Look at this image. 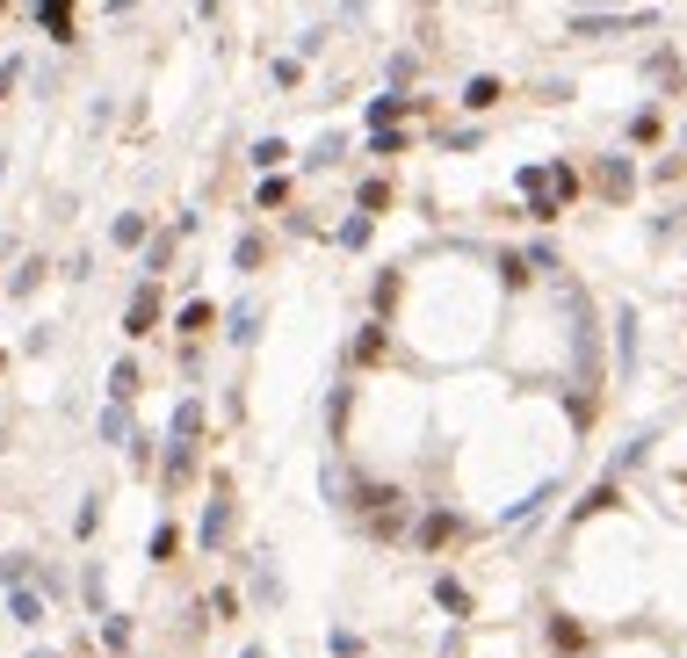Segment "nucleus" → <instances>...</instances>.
Masks as SVG:
<instances>
[{"label": "nucleus", "mask_w": 687, "mask_h": 658, "mask_svg": "<svg viewBox=\"0 0 687 658\" xmlns=\"http://www.w3.org/2000/svg\"><path fill=\"white\" fill-rule=\"evenodd\" d=\"M44 608H51V601H44L37 586H29V572H22V579H8V615L22 622V630H37V622H44Z\"/></svg>", "instance_id": "1"}, {"label": "nucleus", "mask_w": 687, "mask_h": 658, "mask_svg": "<svg viewBox=\"0 0 687 658\" xmlns=\"http://www.w3.org/2000/svg\"><path fill=\"white\" fill-rule=\"evenodd\" d=\"M196 434H203V405L181 398V413H174V427H167V449H189V456H196Z\"/></svg>", "instance_id": "2"}, {"label": "nucleus", "mask_w": 687, "mask_h": 658, "mask_svg": "<svg viewBox=\"0 0 687 658\" xmlns=\"http://www.w3.org/2000/svg\"><path fill=\"white\" fill-rule=\"evenodd\" d=\"M152 319H160V290L145 282V290L131 297V311H123V326H131V333H152Z\"/></svg>", "instance_id": "3"}, {"label": "nucleus", "mask_w": 687, "mask_h": 658, "mask_svg": "<svg viewBox=\"0 0 687 658\" xmlns=\"http://www.w3.org/2000/svg\"><path fill=\"white\" fill-rule=\"evenodd\" d=\"M225 521H232V499L217 492L210 507H203V550H217V543H225Z\"/></svg>", "instance_id": "4"}, {"label": "nucleus", "mask_w": 687, "mask_h": 658, "mask_svg": "<svg viewBox=\"0 0 687 658\" xmlns=\"http://www.w3.org/2000/svg\"><path fill=\"white\" fill-rule=\"evenodd\" d=\"M66 8H73V0H37V15H44V29H51L58 44H73V22H66Z\"/></svg>", "instance_id": "5"}, {"label": "nucleus", "mask_w": 687, "mask_h": 658, "mask_svg": "<svg viewBox=\"0 0 687 658\" xmlns=\"http://www.w3.org/2000/svg\"><path fill=\"white\" fill-rule=\"evenodd\" d=\"M102 442H109V449H116V442H131V413H123L116 398L102 405Z\"/></svg>", "instance_id": "6"}, {"label": "nucleus", "mask_w": 687, "mask_h": 658, "mask_svg": "<svg viewBox=\"0 0 687 658\" xmlns=\"http://www.w3.org/2000/svg\"><path fill=\"white\" fill-rule=\"evenodd\" d=\"M109 398H116V405L138 398V362H116V369H109Z\"/></svg>", "instance_id": "7"}, {"label": "nucleus", "mask_w": 687, "mask_h": 658, "mask_svg": "<svg viewBox=\"0 0 687 658\" xmlns=\"http://www.w3.org/2000/svg\"><path fill=\"white\" fill-rule=\"evenodd\" d=\"M102 644L109 651H131V615H102Z\"/></svg>", "instance_id": "8"}, {"label": "nucleus", "mask_w": 687, "mask_h": 658, "mask_svg": "<svg viewBox=\"0 0 687 658\" xmlns=\"http://www.w3.org/2000/svg\"><path fill=\"white\" fill-rule=\"evenodd\" d=\"M145 550H152V564H167V557L181 550V536H174V521H160V528H152V543H145Z\"/></svg>", "instance_id": "9"}, {"label": "nucleus", "mask_w": 687, "mask_h": 658, "mask_svg": "<svg viewBox=\"0 0 687 658\" xmlns=\"http://www.w3.org/2000/svg\"><path fill=\"white\" fill-rule=\"evenodd\" d=\"M434 601H442L449 615H471V593H463L456 579H442V586H434Z\"/></svg>", "instance_id": "10"}, {"label": "nucleus", "mask_w": 687, "mask_h": 658, "mask_svg": "<svg viewBox=\"0 0 687 658\" xmlns=\"http://www.w3.org/2000/svg\"><path fill=\"white\" fill-rule=\"evenodd\" d=\"M456 536V514H427L420 521V543H449Z\"/></svg>", "instance_id": "11"}, {"label": "nucleus", "mask_w": 687, "mask_h": 658, "mask_svg": "<svg viewBox=\"0 0 687 658\" xmlns=\"http://www.w3.org/2000/svg\"><path fill=\"white\" fill-rule=\"evenodd\" d=\"M283 160H290L283 138H261V145H254V167H283Z\"/></svg>", "instance_id": "12"}, {"label": "nucleus", "mask_w": 687, "mask_h": 658, "mask_svg": "<svg viewBox=\"0 0 687 658\" xmlns=\"http://www.w3.org/2000/svg\"><path fill=\"white\" fill-rule=\"evenodd\" d=\"M167 261H174V232H160V239H152V246H145V268H152V275H160Z\"/></svg>", "instance_id": "13"}, {"label": "nucleus", "mask_w": 687, "mask_h": 658, "mask_svg": "<svg viewBox=\"0 0 687 658\" xmlns=\"http://www.w3.org/2000/svg\"><path fill=\"white\" fill-rule=\"evenodd\" d=\"M254 326H261V304H239L232 311V340H254Z\"/></svg>", "instance_id": "14"}, {"label": "nucleus", "mask_w": 687, "mask_h": 658, "mask_svg": "<svg viewBox=\"0 0 687 658\" xmlns=\"http://www.w3.org/2000/svg\"><path fill=\"white\" fill-rule=\"evenodd\" d=\"M601 507H615V478H608V485H593V492L579 499V507H572V514H601Z\"/></svg>", "instance_id": "15"}, {"label": "nucleus", "mask_w": 687, "mask_h": 658, "mask_svg": "<svg viewBox=\"0 0 687 658\" xmlns=\"http://www.w3.org/2000/svg\"><path fill=\"white\" fill-rule=\"evenodd\" d=\"M109 239H116V246H138V239H145V217H116Z\"/></svg>", "instance_id": "16"}, {"label": "nucleus", "mask_w": 687, "mask_h": 658, "mask_svg": "<svg viewBox=\"0 0 687 658\" xmlns=\"http://www.w3.org/2000/svg\"><path fill=\"white\" fill-rule=\"evenodd\" d=\"M405 102H398V94H377V102H369V116H377V131H391V116H398Z\"/></svg>", "instance_id": "17"}, {"label": "nucleus", "mask_w": 687, "mask_h": 658, "mask_svg": "<svg viewBox=\"0 0 687 658\" xmlns=\"http://www.w3.org/2000/svg\"><path fill=\"white\" fill-rule=\"evenodd\" d=\"M37 282H44V261H29V268H22V275L8 282V290H15V297H29V290H37Z\"/></svg>", "instance_id": "18"}, {"label": "nucleus", "mask_w": 687, "mask_h": 658, "mask_svg": "<svg viewBox=\"0 0 687 658\" xmlns=\"http://www.w3.org/2000/svg\"><path fill=\"white\" fill-rule=\"evenodd\" d=\"M333 239H340V246H362V239H369V217H348V225H340Z\"/></svg>", "instance_id": "19"}, {"label": "nucleus", "mask_w": 687, "mask_h": 658, "mask_svg": "<svg viewBox=\"0 0 687 658\" xmlns=\"http://www.w3.org/2000/svg\"><path fill=\"white\" fill-rule=\"evenodd\" d=\"M499 102V80H471V109H492Z\"/></svg>", "instance_id": "20"}, {"label": "nucleus", "mask_w": 687, "mask_h": 658, "mask_svg": "<svg viewBox=\"0 0 687 658\" xmlns=\"http://www.w3.org/2000/svg\"><path fill=\"white\" fill-rule=\"evenodd\" d=\"M239 658H268V651H261V644H246V651H239Z\"/></svg>", "instance_id": "21"}]
</instances>
